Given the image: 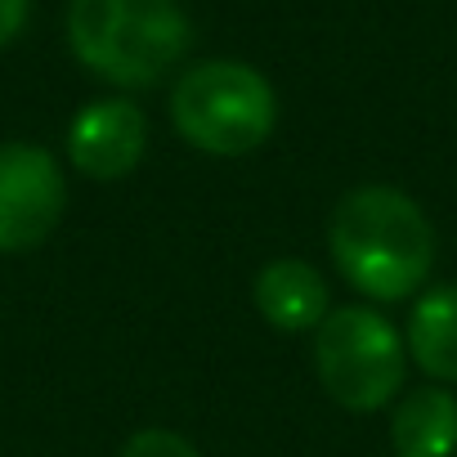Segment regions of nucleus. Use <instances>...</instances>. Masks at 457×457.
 <instances>
[{
    "instance_id": "obj_1",
    "label": "nucleus",
    "mask_w": 457,
    "mask_h": 457,
    "mask_svg": "<svg viewBox=\"0 0 457 457\" xmlns=\"http://www.w3.org/2000/svg\"><path fill=\"white\" fill-rule=\"evenodd\" d=\"M328 243L341 278L372 301L412 296L435 265V228L426 211L390 184L345 193L332 211Z\"/></svg>"
},
{
    "instance_id": "obj_2",
    "label": "nucleus",
    "mask_w": 457,
    "mask_h": 457,
    "mask_svg": "<svg viewBox=\"0 0 457 457\" xmlns=\"http://www.w3.org/2000/svg\"><path fill=\"white\" fill-rule=\"evenodd\" d=\"M68 41L95 77L144 90L188 54L193 28L179 0H72Z\"/></svg>"
},
{
    "instance_id": "obj_3",
    "label": "nucleus",
    "mask_w": 457,
    "mask_h": 457,
    "mask_svg": "<svg viewBox=\"0 0 457 457\" xmlns=\"http://www.w3.org/2000/svg\"><path fill=\"white\" fill-rule=\"evenodd\" d=\"M170 121L175 130L215 157H243L261 148L278 126L274 86L234 59H211L188 68L170 90Z\"/></svg>"
},
{
    "instance_id": "obj_4",
    "label": "nucleus",
    "mask_w": 457,
    "mask_h": 457,
    "mask_svg": "<svg viewBox=\"0 0 457 457\" xmlns=\"http://www.w3.org/2000/svg\"><path fill=\"white\" fill-rule=\"evenodd\" d=\"M403 341L399 332L363 305L332 310L314 332V372L323 390L350 412L386 408L403 386Z\"/></svg>"
},
{
    "instance_id": "obj_5",
    "label": "nucleus",
    "mask_w": 457,
    "mask_h": 457,
    "mask_svg": "<svg viewBox=\"0 0 457 457\" xmlns=\"http://www.w3.org/2000/svg\"><path fill=\"white\" fill-rule=\"evenodd\" d=\"M68 206V184L50 148L10 139L0 144V256L41 247Z\"/></svg>"
},
{
    "instance_id": "obj_6",
    "label": "nucleus",
    "mask_w": 457,
    "mask_h": 457,
    "mask_svg": "<svg viewBox=\"0 0 457 457\" xmlns=\"http://www.w3.org/2000/svg\"><path fill=\"white\" fill-rule=\"evenodd\" d=\"M148 148V121L130 99H95L68 126V157L90 179H121Z\"/></svg>"
},
{
    "instance_id": "obj_7",
    "label": "nucleus",
    "mask_w": 457,
    "mask_h": 457,
    "mask_svg": "<svg viewBox=\"0 0 457 457\" xmlns=\"http://www.w3.org/2000/svg\"><path fill=\"white\" fill-rule=\"evenodd\" d=\"M256 310L278 332H319L328 319V283L305 261H274L256 274Z\"/></svg>"
},
{
    "instance_id": "obj_8",
    "label": "nucleus",
    "mask_w": 457,
    "mask_h": 457,
    "mask_svg": "<svg viewBox=\"0 0 457 457\" xmlns=\"http://www.w3.org/2000/svg\"><path fill=\"white\" fill-rule=\"evenodd\" d=\"M390 439L399 457H453L457 453V395L439 386L412 390L390 417Z\"/></svg>"
},
{
    "instance_id": "obj_9",
    "label": "nucleus",
    "mask_w": 457,
    "mask_h": 457,
    "mask_svg": "<svg viewBox=\"0 0 457 457\" xmlns=\"http://www.w3.org/2000/svg\"><path fill=\"white\" fill-rule=\"evenodd\" d=\"M408 354L435 381H457V283L430 287L408 319Z\"/></svg>"
},
{
    "instance_id": "obj_10",
    "label": "nucleus",
    "mask_w": 457,
    "mask_h": 457,
    "mask_svg": "<svg viewBox=\"0 0 457 457\" xmlns=\"http://www.w3.org/2000/svg\"><path fill=\"white\" fill-rule=\"evenodd\" d=\"M121 457H197V448L184 435H175V430L148 426V430H139V435L126 439Z\"/></svg>"
},
{
    "instance_id": "obj_11",
    "label": "nucleus",
    "mask_w": 457,
    "mask_h": 457,
    "mask_svg": "<svg viewBox=\"0 0 457 457\" xmlns=\"http://www.w3.org/2000/svg\"><path fill=\"white\" fill-rule=\"evenodd\" d=\"M28 23V0H0V50H5Z\"/></svg>"
}]
</instances>
